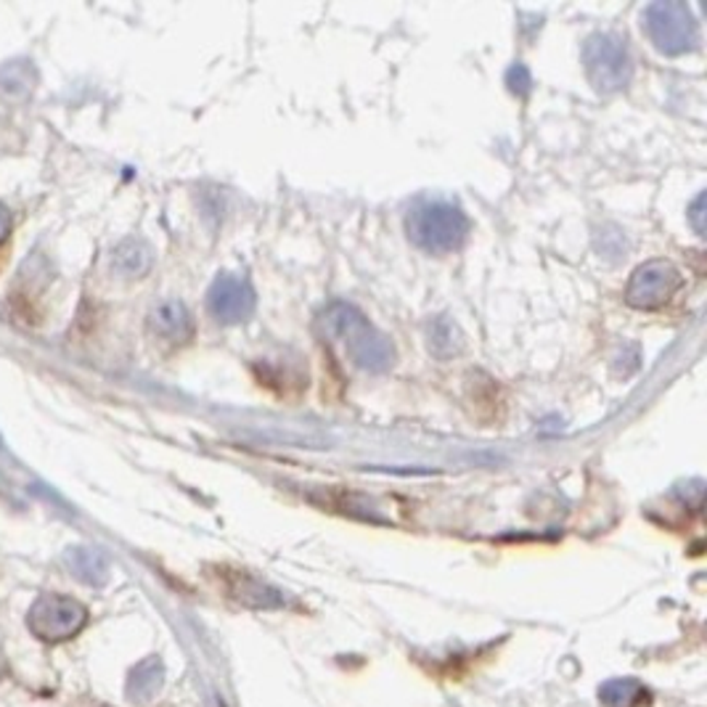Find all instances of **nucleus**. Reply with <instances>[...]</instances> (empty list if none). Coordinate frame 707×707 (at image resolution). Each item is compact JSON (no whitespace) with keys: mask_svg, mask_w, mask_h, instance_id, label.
Masks as SVG:
<instances>
[{"mask_svg":"<svg viewBox=\"0 0 707 707\" xmlns=\"http://www.w3.org/2000/svg\"><path fill=\"white\" fill-rule=\"evenodd\" d=\"M321 326H324L326 337L345 347L347 358L358 369L379 374L395 363V350L390 339L374 329L358 308L347 305V302H334L321 315Z\"/></svg>","mask_w":707,"mask_h":707,"instance_id":"obj_1","label":"nucleus"},{"mask_svg":"<svg viewBox=\"0 0 707 707\" xmlns=\"http://www.w3.org/2000/svg\"><path fill=\"white\" fill-rule=\"evenodd\" d=\"M408 236L416 247L432 252V255H445V252L459 250L470 233V220L453 201H421L408 215Z\"/></svg>","mask_w":707,"mask_h":707,"instance_id":"obj_2","label":"nucleus"},{"mask_svg":"<svg viewBox=\"0 0 707 707\" xmlns=\"http://www.w3.org/2000/svg\"><path fill=\"white\" fill-rule=\"evenodd\" d=\"M644 30L654 48L665 56H681L699 40L697 19L692 9L679 0H658L644 11Z\"/></svg>","mask_w":707,"mask_h":707,"instance_id":"obj_3","label":"nucleus"},{"mask_svg":"<svg viewBox=\"0 0 707 707\" xmlns=\"http://www.w3.org/2000/svg\"><path fill=\"white\" fill-rule=\"evenodd\" d=\"M583 65L591 85L599 93L623 91L630 83V74H634V61H630L625 43L621 37L607 33H596L586 40Z\"/></svg>","mask_w":707,"mask_h":707,"instance_id":"obj_4","label":"nucleus"},{"mask_svg":"<svg viewBox=\"0 0 707 707\" xmlns=\"http://www.w3.org/2000/svg\"><path fill=\"white\" fill-rule=\"evenodd\" d=\"M88 621V610L78 599L59 596V593H46L30 610V628L37 639L43 641H65L83 630Z\"/></svg>","mask_w":707,"mask_h":707,"instance_id":"obj_5","label":"nucleus"},{"mask_svg":"<svg viewBox=\"0 0 707 707\" xmlns=\"http://www.w3.org/2000/svg\"><path fill=\"white\" fill-rule=\"evenodd\" d=\"M681 289V274L673 263L668 260H649L639 265L630 276L625 300L630 308L639 311H654L671 302V297Z\"/></svg>","mask_w":707,"mask_h":707,"instance_id":"obj_6","label":"nucleus"},{"mask_svg":"<svg viewBox=\"0 0 707 707\" xmlns=\"http://www.w3.org/2000/svg\"><path fill=\"white\" fill-rule=\"evenodd\" d=\"M207 308L220 324H242L255 313V292L239 276L223 274L220 279H215L210 292H207Z\"/></svg>","mask_w":707,"mask_h":707,"instance_id":"obj_7","label":"nucleus"},{"mask_svg":"<svg viewBox=\"0 0 707 707\" xmlns=\"http://www.w3.org/2000/svg\"><path fill=\"white\" fill-rule=\"evenodd\" d=\"M149 326L157 337L167 339V343H186L194 334L192 313L178 300H165L154 305V311L149 313Z\"/></svg>","mask_w":707,"mask_h":707,"instance_id":"obj_8","label":"nucleus"},{"mask_svg":"<svg viewBox=\"0 0 707 707\" xmlns=\"http://www.w3.org/2000/svg\"><path fill=\"white\" fill-rule=\"evenodd\" d=\"M112 268L115 274L125 276V279H138L151 268V247L141 239H128L115 250L112 257Z\"/></svg>","mask_w":707,"mask_h":707,"instance_id":"obj_9","label":"nucleus"},{"mask_svg":"<svg viewBox=\"0 0 707 707\" xmlns=\"http://www.w3.org/2000/svg\"><path fill=\"white\" fill-rule=\"evenodd\" d=\"M599 699L604 707H644L649 703V692L636 679H612L602 684Z\"/></svg>","mask_w":707,"mask_h":707,"instance_id":"obj_10","label":"nucleus"},{"mask_svg":"<svg viewBox=\"0 0 707 707\" xmlns=\"http://www.w3.org/2000/svg\"><path fill=\"white\" fill-rule=\"evenodd\" d=\"M233 596L239 599L242 604H250V607H263V610H270V607H281L283 604V596L276 589H270L268 583H263V580L252 578V576H233Z\"/></svg>","mask_w":707,"mask_h":707,"instance_id":"obj_11","label":"nucleus"},{"mask_svg":"<svg viewBox=\"0 0 707 707\" xmlns=\"http://www.w3.org/2000/svg\"><path fill=\"white\" fill-rule=\"evenodd\" d=\"M461 347H464V337H461L459 326L453 324L451 318L440 315V318H434L432 324H429V350H432L434 356L451 358L461 352Z\"/></svg>","mask_w":707,"mask_h":707,"instance_id":"obj_12","label":"nucleus"},{"mask_svg":"<svg viewBox=\"0 0 707 707\" xmlns=\"http://www.w3.org/2000/svg\"><path fill=\"white\" fill-rule=\"evenodd\" d=\"M35 69L30 61H14V65L0 69V93L14 98H24L33 93L35 88Z\"/></svg>","mask_w":707,"mask_h":707,"instance_id":"obj_13","label":"nucleus"},{"mask_svg":"<svg viewBox=\"0 0 707 707\" xmlns=\"http://www.w3.org/2000/svg\"><path fill=\"white\" fill-rule=\"evenodd\" d=\"M69 565H72V570L83 580H88V583H104L106 572H109L104 554L96 552V548H74V552L69 554Z\"/></svg>","mask_w":707,"mask_h":707,"instance_id":"obj_14","label":"nucleus"},{"mask_svg":"<svg viewBox=\"0 0 707 707\" xmlns=\"http://www.w3.org/2000/svg\"><path fill=\"white\" fill-rule=\"evenodd\" d=\"M507 83H509V88H511V93H517V96H528L530 88H533V78H530L528 67H525V65H520V61H517V65L509 69Z\"/></svg>","mask_w":707,"mask_h":707,"instance_id":"obj_15","label":"nucleus"},{"mask_svg":"<svg viewBox=\"0 0 707 707\" xmlns=\"http://www.w3.org/2000/svg\"><path fill=\"white\" fill-rule=\"evenodd\" d=\"M703 207H705V194H699V197H697V199H694V205H692V210H689V220H692L694 231H697V233H705Z\"/></svg>","mask_w":707,"mask_h":707,"instance_id":"obj_16","label":"nucleus"},{"mask_svg":"<svg viewBox=\"0 0 707 707\" xmlns=\"http://www.w3.org/2000/svg\"><path fill=\"white\" fill-rule=\"evenodd\" d=\"M11 225H14V220H11V212H9V207L5 205H0V244L5 242V239H9V233H11Z\"/></svg>","mask_w":707,"mask_h":707,"instance_id":"obj_17","label":"nucleus"}]
</instances>
